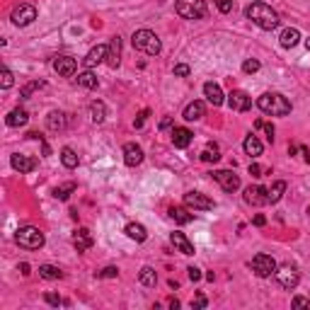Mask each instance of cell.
Wrapping results in <instances>:
<instances>
[{
    "mask_svg": "<svg viewBox=\"0 0 310 310\" xmlns=\"http://www.w3.org/2000/svg\"><path fill=\"white\" fill-rule=\"evenodd\" d=\"M245 15H247V20H252L259 29H267V32H271V29L279 27V15L274 13L267 3H259V0H255V3L245 10Z\"/></svg>",
    "mask_w": 310,
    "mask_h": 310,
    "instance_id": "1",
    "label": "cell"
},
{
    "mask_svg": "<svg viewBox=\"0 0 310 310\" xmlns=\"http://www.w3.org/2000/svg\"><path fill=\"white\" fill-rule=\"evenodd\" d=\"M257 107L262 109L264 114H271V117H286V114H291V102L281 92H264L257 99Z\"/></svg>",
    "mask_w": 310,
    "mask_h": 310,
    "instance_id": "2",
    "label": "cell"
},
{
    "mask_svg": "<svg viewBox=\"0 0 310 310\" xmlns=\"http://www.w3.org/2000/svg\"><path fill=\"white\" fill-rule=\"evenodd\" d=\"M131 44H134L136 51H143V54H148V56H158L162 51V44H160V39H158V34L150 32V29H138V32H134Z\"/></svg>",
    "mask_w": 310,
    "mask_h": 310,
    "instance_id": "3",
    "label": "cell"
},
{
    "mask_svg": "<svg viewBox=\"0 0 310 310\" xmlns=\"http://www.w3.org/2000/svg\"><path fill=\"white\" fill-rule=\"evenodd\" d=\"M15 243L20 245V247H25V250H39V247H44L46 238H44V233L39 228L25 226V228H20L15 233Z\"/></svg>",
    "mask_w": 310,
    "mask_h": 310,
    "instance_id": "4",
    "label": "cell"
},
{
    "mask_svg": "<svg viewBox=\"0 0 310 310\" xmlns=\"http://www.w3.org/2000/svg\"><path fill=\"white\" fill-rule=\"evenodd\" d=\"M177 15L184 20H201L206 17V3L203 0H177Z\"/></svg>",
    "mask_w": 310,
    "mask_h": 310,
    "instance_id": "5",
    "label": "cell"
},
{
    "mask_svg": "<svg viewBox=\"0 0 310 310\" xmlns=\"http://www.w3.org/2000/svg\"><path fill=\"white\" fill-rule=\"evenodd\" d=\"M250 267H252V271H255L257 276H262V279H269L271 274H276V262H274V257L264 255V252H259V255L252 257Z\"/></svg>",
    "mask_w": 310,
    "mask_h": 310,
    "instance_id": "6",
    "label": "cell"
},
{
    "mask_svg": "<svg viewBox=\"0 0 310 310\" xmlns=\"http://www.w3.org/2000/svg\"><path fill=\"white\" fill-rule=\"evenodd\" d=\"M10 20H13V25H17V27H27V25H32L37 20V8L29 5V3H22V5H17L13 10Z\"/></svg>",
    "mask_w": 310,
    "mask_h": 310,
    "instance_id": "7",
    "label": "cell"
},
{
    "mask_svg": "<svg viewBox=\"0 0 310 310\" xmlns=\"http://www.w3.org/2000/svg\"><path fill=\"white\" fill-rule=\"evenodd\" d=\"M276 281L281 283L283 288H288V291H293L300 281V276H298V269L293 264H281V267H276Z\"/></svg>",
    "mask_w": 310,
    "mask_h": 310,
    "instance_id": "8",
    "label": "cell"
},
{
    "mask_svg": "<svg viewBox=\"0 0 310 310\" xmlns=\"http://www.w3.org/2000/svg\"><path fill=\"white\" fill-rule=\"evenodd\" d=\"M184 206L191 209V211H211L216 203L214 199H209L206 194H199V191H187L184 194Z\"/></svg>",
    "mask_w": 310,
    "mask_h": 310,
    "instance_id": "9",
    "label": "cell"
},
{
    "mask_svg": "<svg viewBox=\"0 0 310 310\" xmlns=\"http://www.w3.org/2000/svg\"><path fill=\"white\" fill-rule=\"evenodd\" d=\"M214 179L223 187V191H235V189H240V177L235 175L233 170H216V172H214Z\"/></svg>",
    "mask_w": 310,
    "mask_h": 310,
    "instance_id": "10",
    "label": "cell"
},
{
    "mask_svg": "<svg viewBox=\"0 0 310 310\" xmlns=\"http://www.w3.org/2000/svg\"><path fill=\"white\" fill-rule=\"evenodd\" d=\"M228 107L233 112H247V109L252 107V97L245 92V90H233L228 94Z\"/></svg>",
    "mask_w": 310,
    "mask_h": 310,
    "instance_id": "11",
    "label": "cell"
},
{
    "mask_svg": "<svg viewBox=\"0 0 310 310\" xmlns=\"http://www.w3.org/2000/svg\"><path fill=\"white\" fill-rule=\"evenodd\" d=\"M245 201L252 203V206H264V203H269V194H267L264 187L255 184V187L245 189Z\"/></svg>",
    "mask_w": 310,
    "mask_h": 310,
    "instance_id": "12",
    "label": "cell"
},
{
    "mask_svg": "<svg viewBox=\"0 0 310 310\" xmlns=\"http://www.w3.org/2000/svg\"><path fill=\"white\" fill-rule=\"evenodd\" d=\"M109 68H117L122 63V37H112L107 49V61H105Z\"/></svg>",
    "mask_w": 310,
    "mask_h": 310,
    "instance_id": "13",
    "label": "cell"
},
{
    "mask_svg": "<svg viewBox=\"0 0 310 310\" xmlns=\"http://www.w3.org/2000/svg\"><path fill=\"white\" fill-rule=\"evenodd\" d=\"M75 68H78V63H75V58H70V56H58L54 61V70L58 75H63V78H70V75L75 73Z\"/></svg>",
    "mask_w": 310,
    "mask_h": 310,
    "instance_id": "14",
    "label": "cell"
},
{
    "mask_svg": "<svg viewBox=\"0 0 310 310\" xmlns=\"http://www.w3.org/2000/svg\"><path fill=\"white\" fill-rule=\"evenodd\" d=\"M124 162H126L129 167H138V165L143 162V150H141V146L126 143V146H124Z\"/></svg>",
    "mask_w": 310,
    "mask_h": 310,
    "instance_id": "15",
    "label": "cell"
},
{
    "mask_svg": "<svg viewBox=\"0 0 310 310\" xmlns=\"http://www.w3.org/2000/svg\"><path fill=\"white\" fill-rule=\"evenodd\" d=\"M203 94H206V99L214 105V107H221L223 102H226V97H223V90H221V85L214 80H209L203 85Z\"/></svg>",
    "mask_w": 310,
    "mask_h": 310,
    "instance_id": "16",
    "label": "cell"
},
{
    "mask_svg": "<svg viewBox=\"0 0 310 310\" xmlns=\"http://www.w3.org/2000/svg\"><path fill=\"white\" fill-rule=\"evenodd\" d=\"M107 49H109V46H105V44H99V46L90 49V54L82 58L85 68H94V66H99L102 61H107Z\"/></svg>",
    "mask_w": 310,
    "mask_h": 310,
    "instance_id": "17",
    "label": "cell"
},
{
    "mask_svg": "<svg viewBox=\"0 0 310 310\" xmlns=\"http://www.w3.org/2000/svg\"><path fill=\"white\" fill-rule=\"evenodd\" d=\"M191 138H194V134L189 129H184V126H175L172 129V146L175 148H187L191 143Z\"/></svg>",
    "mask_w": 310,
    "mask_h": 310,
    "instance_id": "18",
    "label": "cell"
},
{
    "mask_svg": "<svg viewBox=\"0 0 310 310\" xmlns=\"http://www.w3.org/2000/svg\"><path fill=\"white\" fill-rule=\"evenodd\" d=\"M170 243L175 245V250L177 252H182V255H194L196 250H194V245L187 240V235L184 233H172L170 235Z\"/></svg>",
    "mask_w": 310,
    "mask_h": 310,
    "instance_id": "19",
    "label": "cell"
},
{
    "mask_svg": "<svg viewBox=\"0 0 310 310\" xmlns=\"http://www.w3.org/2000/svg\"><path fill=\"white\" fill-rule=\"evenodd\" d=\"M10 162H13V167L17 170V172H32L34 167H37V160L34 158H27V155H20V153H15L13 158H10Z\"/></svg>",
    "mask_w": 310,
    "mask_h": 310,
    "instance_id": "20",
    "label": "cell"
},
{
    "mask_svg": "<svg viewBox=\"0 0 310 310\" xmlns=\"http://www.w3.org/2000/svg\"><path fill=\"white\" fill-rule=\"evenodd\" d=\"M170 218L175 223H179V226H187V223L194 221V214H191V209H187V206H172L170 209Z\"/></svg>",
    "mask_w": 310,
    "mask_h": 310,
    "instance_id": "21",
    "label": "cell"
},
{
    "mask_svg": "<svg viewBox=\"0 0 310 310\" xmlns=\"http://www.w3.org/2000/svg\"><path fill=\"white\" fill-rule=\"evenodd\" d=\"M73 245H75V250H78V252L90 250V247H92V235H90V230H87V228L78 230V233H75V238H73Z\"/></svg>",
    "mask_w": 310,
    "mask_h": 310,
    "instance_id": "22",
    "label": "cell"
},
{
    "mask_svg": "<svg viewBox=\"0 0 310 310\" xmlns=\"http://www.w3.org/2000/svg\"><path fill=\"white\" fill-rule=\"evenodd\" d=\"M243 148H245V153H247L250 158H259V155H262V150H264V146H262V141H259L257 136L250 134L247 138H245Z\"/></svg>",
    "mask_w": 310,
    "mask_h": 310,
    "instance_id": "23",
    "label": "cell"
},
{
    "mask_svg": "<svg viewBox=\"0 0 310 310\" xmlns=\"http://www.w3.org/2000/svg\"><path fill=\"white\" fill-rule=\"evenodd\" d=\"M279 41H281L283 49H293L298 41H300V32H298V29H291V27L283 29L281 37H279Z\"/></svg>",
    "mask_w": 310,
    "mask_h": 310,
    "instance_id": "24",
    "label": "cell"
},
{
    "mask_svg": "<svg viewBox=\"0 0 310 310\" xmlns=\"http://www.w3.org/2000/svg\"><path fill=\"white\" fill-rule=\"evenodd\" d=\"M8 126H13V129H17V126H25V124L29 122V114L25 112V109H13L10 114H8Z\"/></svg>",
    "mask_w": 310,
    "mask_h": 310,
    "instance_id": "25",
    "label": "cell"
},
{
    "mask_svg": "<svg viewBox=\"0 0 310 310\" xmlns=\"http://www.w3.org/2000/svg\"><path fill=\"white\" fill-rule=\"evenodd\" d=\"M126 235H129L131 240H136V243H146L148 230L143 228L141 223H129V226H126Z\"/></svg>",
    "mask_w": 310,
    "mask_h": 310,
    "instance_id": "26",
    "label": "cell"
},
{
    "mask_svg": "<svg viewBox=\"0 0 310 310\" xmlns=\"http://www.w3.org/2000/svg\"><path fill=\"white\" fill-rule=\"evenodd\" d=\"M201 117H203V102L196 99V102H191V105L184 107V119L187 122H199Z\"/></svg>",
    "mask_w": 310,
    "mask_h": 310,
    "instance_id": "27",
    "label": "cell"
},
{
    "mask_svg": "<svg viewBox=\"0 0 310 310\" xmlns=\"http://www.w3.org/2000/svg\"><path fill=\"white\" fill-rule=\"evenodd\" d=\"M46 126H49L51 131H63V129H66V114H63V112H51V114L46 117Z\"/></svg>",
    "mask_w": 310,
    "mask_h": 310,
    "instance_id": "28",
    "label": "cell"
},
{
    "mask_svg": "<svg viewBox=\"0 0 310 310\" xmlns=\"http://www.w3.org/2000/svg\"><path fill=\"white\" fill-rule=\"evenodd\" d=\"M90 117H92L94 124H102L107 119V107H105V102H99V99H94L92 105H90Z\"/></svg>",
    "mask_w": 310,
    "mask_h": 310,
    "instance_id": "29",
    "label": "cell"
},
{
    "mask_svg": "<svg viewBox=\"0 0 310 310\" xmlns=\"http://www.w3.org/2000/svg\"><path fill=\"white\" fill-rule=\"evenodd\" d=\"M138 281L143 283V286H148V288H153L158 283V274H155L153 267H143V269L138 271Z\"/></svg>",
    "mask_w": 310,
    "mask_h": 310,
    "instance_id": "30",
    "label": "cell"
},
{
    "mask_svg": "<svg viewBox=\"0 0 310 310\" xmlns=\"http://www.w3.org/2000/svg\"><path fill=\"white\" fill-rule=\"evenodd\" d=\"M39 276L41 279H49V281H56V279H61L63 276V271L54 267V264H41L39 267Z\"/></svg>",
    "mask_w": 310,
    "mask_h": 310,
    "instance_id": "31",
    "label": "cell"
},
{
    "mask_svg": "<svg viewBox=\"0 0 310 310\" xmlns=\"http://www.w3.org/2000/svg\"><path fill=\"white\" fill-rule=\"evenodd\" d=\"M283 191H286V182L279 179V182H274L269 189H267V194H269V203H276L279 199L283 196Z\"/></svg>",
    "mask_w": 310,
    "mask_h": 310,
    "instance_id": "32",
    "label": "cell"
},
{
    "mask_svg": "<svg viewBox=\"0 0 310 310\" xmlns=\"http://www.w3.org/2000/svg\"><path fill=\"white\" fill-rule=\"evenodd\" d=\"M78 85H80V87H87V90H94V87H97V75H94L92 70H85V73L78 75Z\"/></svg>",
    "mask_w": 310,
    "mask_h": 310,
    "instance_id": "33",
    "label": "cell"
},
{
    "mask_svg": "<svg viewBox=\"0 0 310 310\" xmlns=\"http://www.w3.org/2000/svg\"><path fill=\"white\" fill-rule=\"evenodd\" d=\"M61 162L66 165L68 170L78 167V155H75V150H73V148H63V150H61Z\"/></svg>",
    "mask_w": 310,
    "mask_h": 310,
    "instance_id": "34",
    "label": "cell"
},
{
    "mask_svg": "<svg viewBox=\"0 0 310 310\" xmlns=\"http://www.w3.org/2000/svg\"><path fill=\"white\" fill-rule=\"evenodd\" d=\"M201 160L203 162H218V160H221V155H218V146L209 143V146L201 150Z\"/></svg>",
    "mask_w": 310,
    "mask_h": 310,
    "instance_id": "35",
    "label": "cell"
},
{
    "mask_svg": "<svg viewBox=\"0 0 310 310\" xmlns=\"http://www.w3.org/2000/svg\"><path fill=\"white\" fill-rule=\"evenodd\" d=\"M73 191H75V182H68V184H63V187H56L54 189V196H56V199H61V201H66Z\"/></svg>",
    "mask_w": 310,
    "mask_h": 310,
    "instance_id": "36",
    "label": "cell"
},
{
    "mask_svg": "<svg viewBox=\"0 0 310 310\" xmlns=\"http://www.w3.org/2000/svg\"><path fill=\"white\" fill-rule=\"evenodd\" d=\"M39 87H44V82H29V85H25V87H22V92H20V99H27L29 94L34 92V90H39Z\"/></svg>",
    "mask_w": 310,
    "mask_h": 310,
    "instance_id": "37",
    "label": "cell"
},
{
    "mask_svg": "<svg viewBox=\"0 0 310 310\" xmlns=\"http://www.w3.org/2000/svg\"><path fill=\"white\" fill-rule=\"evenodd\" d=\"M97 276H99V279H117V276H119V269H117V267H105L102 271H97Z\"/></svg>",
    "mask_w": 310,
    "mask_h": 310,
    "instance_id": "38",
    "label": "cell"
},
{
    "mask_svg": "<svg viewBox=\"0 0 310 310\" xmlns=\"http://www.w3.org/2000/svg\"><path fill=\"white\" fill-rule=\"evenodd\" d=\"M243 70L247 73V75L257 73V70H259V61H255V58H247V61L243 63Z\"/></svg>",
    "mask_w": 310,
    "mask_h": 310,
    "instance_id": "39",
    "label": "cell"
},
{
    "mask_svg": "<svg viewBox=\"0 0 310 310\" xmlns=\"http://www.w3.org/2000/svg\"><path fill=\"white\" fill-rule=\"evenodd\" d=\"M13 82H15L13 73H10L8 68H3V80H0V85H3V90H8V87H13Z\"/></svg>",
    "mask_w": 310,
    "mask_h": 310,
    "instance_id": "40",
    "label": "cell"
},
{
    "mask_svg": "<svg viewBox=\"0 0 310 310\" xmlns=\"http://www.w3.org/2000/svg\"><path fill=\"white\" fill-rule=\"evenodd\" d=\"M46 303H49V305H56V308H58V305H66V300H61V296H56V293H46Z\"/></svg>",
    "mask_w": 310,
    "mask_h": 310,
    "instance_id": "41",
    "label": "cell"
},
{
    "mask_svg": "<svg viewBox=\"0 0 310 310\" xmlns=\"http://www.w3.org/2000/svg\"><path fill=\"white\" fill-rule=\"evenodd\" d=\"M189 73H191V68H189L187 63H177L175 66V75H179V78H187Z\"/></svg>",
    "mask_w": 310,
    "mask_h": 310,
    "instance_id": "42",
    "label": "cell"
},
{
    "mask_svg": "<svg viewBox=\"0 0 310 310\" xmlns=\"http://www.w3.org/2000/svg\"><path fill=\"white\" fill-rule=\"evenodd\" d=\"M216 5H218V10L223 15H228L230 10H233V0H216Z\"/></svg>",
    "mask_w": 310,
    "mask_h": 310,
    "instance_id": "43",
    "label": "cell"
},
{
    "mask_svg": "<svg viewBox=\"0 0 310 310\" xmlns=\"http://www.w3.org/2000/svg\"><path fill=\"white\" fill-rule=\"evenodd\" d=\"M291 303H293V308H310V298H303V296H296Z\"/></svg>",
    "mask_w": 310,
    "mask_h": 310,
    "instance_id": "44",
    "label": "cell"
},
{
    "mask_svg": "<svg viewBox=\"0 0 310 310\" xmlns=\"http://www.w3.org/2000/svg\"><path fill=\"white\" fill-rule=\"evenodd\" d=\"M264 172L269 175V170H262V167H259L257 162H250V175H252V177H262Z\"/></svg>",
    "mask_w": 310,
    "mask_h": 310,
    "instance_id": "45",
    "label": "cell"
},
{
    "mask_svg": "<svg viewBox=\"0 0 310 310\" xmlns=\"http://www.w3.org/2000/svg\"><path fill=\"white\" fill-rule=\"evenodd\" d=\"M148 114H150L148 109H143V112L138 114V119H136V122H134V126H136V129H141V126L146 124V119H148Z\"/></svg>",
    "mask_w": 310,
    "mask_h": 310,
    "instance_id": "46",
    "label": "cell"
},
{
    "mask_svg": "<svg viewBox=\"0 0 310 310\" xmlns=\"http://www.w3.org/2000/svg\"><path fill=\"white\" fill-rule=\"evenodd\" d=\"M187 274H189V279H191V281H199V279H201V269H196V267H189Z\"/></svg>",
    "mask_w": 310,
    "mask_h": 310,
    "instance_id": "47",
    "label": "cell"
},
{
    "mask_svg": "<svg viewBox=\"0 0 310 310\" xmlns=\"http://www.w3.org/2000/svg\"><path fill=\"white\" fill-rule=\"evenodd\" d=\"M206 303H209L206 296H196L194 300H191V308H206Z\"/></svg>",
    "mask_w": 310,
    "mask_h": 310,
    "instance_id": "48",
    "label": "cell"
},
{
    "mask_svg": "<svg viewBox=\"0 0 310 310\" xmlns=\"http://www.w3.org/2000/svg\"><path fill=\"white\" fill-rule=\"evenodd\" d=\"M262 129L267 131V138H269V143H271V141H274V126H271V124H264V122H262Z\"/></svg>",
    "mask_w": 310,
    "mask_h": 310,
    "instance_id": "49",
    "label": "cell"
},
{
    "mask_svg": "<svg viewBox=\"0 0 310 310\" xmlns=\"http://www.w3.org/2000/svg\"><path fill=\"white\" fill-rule=\"evenodd\" d=\"M264 223H267V218L262 216V214H257V216H255V226H259V228H262Z\"/></svg>",
    "mask_w": 310,
    "mask_h": 310,
    "instance_id": "50",
    "label": "cell"
},
{
    "mask_svg": "<svg viewBox=\"0 0 310 310\" xmlns=\"http://www.w3.org/2000/svg\"><path fill=\"white\" fill-rule=\"evenodd\" d=\"M170 126H172V119H170V117H165V119L160 122V129H170Z\"/></svg>",
    "mask_w": 310,
    "mask_h": 310,
    "instance_id": "51",
    "label": "cell"
},
{
    "mask_svg": "<svg viewBox=\"0 0 310 310\" xmlns=\"http://www.w3.org/2000/svg\"><path fill=\"white\" fill-rule=\"evenodd\" d=\"M167 305H170L172 310H177V308H179V300H177V298H170V300H167Z\"/></svg>",
    "mask_w": 310,
    "mask_h": 310,
    "instance_id": "52",
    "label": "cell"
},
{
    "mask_svg": "<svg viewBox=\"0 0 310 310\" xmlns=\"http://www.w3.org/2000/svg\"><path fill=\"white\" fill-rule=\"evenodd\" d=\"M41 150H44V155H51V148H49L46 141H41Z\"/></svg>",
    "mask_w": 310,
    "mask_h": 310,
    "instance_id": "53",
    "label": "cell"
},
{
    "mask_svg": "<svg viewBox=\"0 0 310 310\" xmlns=\"http://www.w3.org/2000/svg\"><path fill=\"white\" fill-rule=\"evenodd\" d=\"M300 153H303V158H305V162H310V150L305 148V146H303V148H300Z\"/></svg>",
    "mask_w": 310,
    "mask_h": 310,
    "instance_id": "54",
    "label": "cell"
},
{
    "mask_svg": "<svg viewBox=\"0 0 310 310\" xmlns=\"http://www.w3.org/2000/svg\"><path fill=\"white\" fill-rule=\"evenodd\" d=\"M20 271H22L25 276H29V264H20Z\"/></svg>",
    "mask_w": 310,
    "mask_h": 310,
    "instance_id": "55",
    "label": "cell"
},
{
    "mask_svg": "<svg viewBox=\"0 0 310 310\" xmlns=\"http://www.w3.org/2000/svg\"><path fill=\"white\" fill-rule=\"evenodd\" d=\"M305 46H308V51H310V39H305Z\"/></svg>",
    "mask_w": 310,
    "mask_h": 310,
    "instance_id": "56",
    "label": "cell"
},
{
    "mask_svg": "<svg viewBox=\"0 0 310 310\" xmlns=\"http://www.w3.org/2000/svg\"><path fill=\"white\" fill-rule=\"evenodd\" d=\"M308 214H310V206H308Z\"/></svg>",
    "mask_w": 310,
    "mask_h": 310,
    "instance_id": "57",
    "label": "cell"
}]
</instances>
